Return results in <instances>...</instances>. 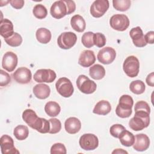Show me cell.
I'll use <instances>...</instances> for the list:
<instances>
[{"label": "cell", "instance_id": "obj_1", "mask_svg": "<svg viewBox=\"0 0 154 154\" xmlns=\"http://www.w3.org/2000/svg\"><path fill=\"white\" fill-rule=\"evenodd\" d=\"M23 121L31 128L40 133H49L50 123L49 120L44 118L38 117L34 111L31 109H26L22 113Z\"/></svg>", "mask_w": 154, "mask_h": 154}, {"label": "cell", "instance_id": "obj_2", "mask_svg": "<svg viewBox=\"0 0 154 154\" xmlns=\"http://www.w3.org/2000/svg\"><path fill=\"white\" fill-rule=\"evenodd\" d=\"M135 112L134 117L129 120V127L135 131H141L148 127L150 124V114L143 111Z\"/></svg>", "mask_w": 154, "mask_h": 154}, {"label": "cell", "instance_id": "obj_3", "mask_svg": "<svg viewBox=\"0 0 154 154\" xmlns=\"http://www.w3.org/2000/svg\"><path fill=\"white\" fill-rule=\"evenodd\" d=\"M134 100L132 97L128 94L122 95L119 99V103L116 109L117 116L120 118H128L132 114V108Z\"/></svg>", "mask_w": 154, "mask_h": 154}, {"label": "cell", "instance_id": "obj_4", "mask_svg": "<svg viewBox=\"0 0 154 154\" xmlns=\"http://www.w3.org/2000/svg\"><path fill=\"white\" fill-rule=\"evenodd\" d=\"M123 69L129 77H136L138 75L140 69V62L138 58L134 55L128 57L123 62Z\"/></svg>", "mask_w": 154, "mask_h": 154}, {"label": "cell", "instance_id": "obj_5", "mask_svg": "<svg viewBox=\"0 0 154 154\" xmlns=\"http://www.w3.org/2000/svg\"><path fill=\"white\" fill-rule=\"evenodd\" d=\"M76 85L82 93L87 94L93 93L97 88L96 84L84 75H80L78 77Z\"/></svg>", "mask_w": 154, "mask_h": 154}, {"label": "cell", "instance_id": "obj_6", "mask_svg": "<svg viewBox=\"0 0 154 154\" xmlns=\"http://www.w3.org/2000/svg\"><path fill=\"white\" fill-rule=\"evenodd\" d=\"M55 88L57 92L64 97H70L74 91L72 82L66 77L60 78L55 84Z\"/></svg>", "mask_w": 154, "mask_h": 154}, {"label": "cell", "instance_id": "obj_7", "mask_svg": "<svg viewBox=\"0 0 154 154\" xmlns=\"http://www.w3.org/2000/svg\"><path fill=\"white\" fill-rule=\"evenodd\" d=\"M109 24L112 29L119 31H123L128 28L129 20L125 14H117L111 17Z\"/></svg>", "mask_w": 154, "mask_h": 154}, {"label": "cell", "instance_id": "obj_8", "mask_svg": "<svg viewBox=\"0 0 154 154\" xmlns=\"http://www.w3.org/2000/svg\"><path fill=\"white\" fill-rule=\"evenodd\" d=\"M77 40L76 35L72 32H64L58 37L57 43L58 46L63 49L72 48Z\"/></svg>", "mask_w": 154, "mask_h": 154}, {"label": "cell", "instance_id": "obj_9", "mask_svg": "<svg viewBox=\"0 0 154 154\" xmlns=\"http://www.w3.org/2000/svg\"><path fill=\"white\" fill-rule=\"evenodd\" d=\"M80 147L85 150H93L99 146L98 138L93 134H84L79 138Z\"/></svg>", "mask_w": 154, "mask_h": 154}, {"label": "cell", "instance_id": "obj_10", "mask_svg": "<svg viewBox=\"0 0 154 154\" xmlns=\"http://www.w3.org/2000/svg\"><path fill=\"white\" fill-rule=\"evenodd\" d=\"M57 77L55 72L51 69H38L34 74V79L35 82L42 83H51L55 81Z\"/></svg>", "mask_w": 154, "mask_h": 154}, {"label": "cell", "instance_id": "obj_11", "mask_svg": "<svg viewBox=\"0 0 154 154\" xmlns=\"http://www.w3.org/2000/svg\"><path fill=\"white\" fill-rule=\"evenodd\" d=\"M109 4L108 0L94 1L90 7V13L94 17H102L108 10Z\"/></svg>", "mask_w": 154, "mask_h": 154}, {"label": "cell", "instance_id": "obj_12", "mask_svg": "<svg viewBox=\"0 0 154 154\" xmlns=\"http://www.w3.org/2000/svg\"><path fill=\"white\" fill-rule=\"evenodd\" d=\"M116 57V52L111 47L106 46L101 49L97 55V60L103 64H109L114 61Z\"/></svg>", "mask_w": 154, "mask_h": 154}, {"label": "cell", "instance_id": "obj_13", "mask_svg": "<svg viewBox=\"0 0 154 154\" xmlns=\"http://www.w3.org/2000/svg\"><path fill=\"white\" fill-rule=\"evenodd\" d=\"M51 16L57 19L63 18L68 14L67 7L64 0L55 1L52 5L50 9Z\"/></svg>", "mask_w": 154, "mask_h": 154}, {"label": "cell", "instance_id": "obj_14", "mask_svg": "<svg viewBox=\"0 0 154 154\" xmlns=\"http://www.w3.org/2000/svg\"><path fill=\"white\" fill-rule=\"evenodd\" d=\"M0 146L2 154L19 153L14 145L13 138L8 135H3L0 138Z\"/></svg>", "mask_w": 154, "mask_h": 154}, {"label": "cell", "instance_id": "obj_15", "mask_svg": "<svg viewBox=\"0 0 154 154\" xmlns=\"http://www.w3.org/2000/svg\"><path fill=\"white\" fill-rule=\"evenodd\" d=\"M12 76L16 82L22 84H28L32 78L31 70L25 67H20L18 68L13 73Z\"/></svg>", "mask_w": 154, "mask_h": 154}, {"label": "cell", "instance_id": "obj_16", "mask_svg": "<svg viewBox=\"0 0 154 154\" xmlns=\"http://www.w3.org/2000/svg\"><path fill=\"white\" fill-rule=\"evenodd\" d=\"M18 58L16 54L8 51L3 56L2 60V67L7 71L13 72L17 65Z\"/></svg>", "mask_w": 154, "mask_h": 154}, {"label": "cell", "instance_id": "obj_17", "mask_svg": "<svg viewBox=\"0 0 154 154\" xmlns=\"http://www.w3.org/2000/svg\"><path fill=\"white\" fill-rule=\"evenodd\" d=\"M129 35L135 46L142 48L147 45L144 38V35L140 26L132 28L129 32Z\"/></svg>", "mask_w": 154, "mask_h": 154}, {"label": "cell", "instance_id": "obj_18", "mask_svg": "<svg viewBox=\"0 0 154 154\" xmlns=\"http://www.w3.org/2000/svg\"><path fill=\"white\" fill-rule=\"evenodd\" d=\"M132 146L133 148L137 151H145L150 146L149 138L144 134H137L135 136V141Z\"/></svg>", "mask_w": 154, "mask_h": 154}, {"label": "cell", "instance_id": "obj_19", "mask_svg": "<svg viewBox=\"0 0 154 154\" xmlns=\"http://www.w3.org/2000/svg\"><path fill=\"white\" fill-rule=\"evenodd\" d=\"M96 61L94 53L91 50L83 51L79 57L78 64L84 67H88L93 65Z\"/></svg>", "mask_w": 154, "mask_h": 154}, {"label": "cell", "instance_id": "obj_20", "mask_svg": "<svg viewBox=\"0 0 154 154\" xmlns=\"http://www.w3.org/2000/svg\"><path fill=\"white\" fill-rule=\"evenodd\" d=\"M64 128L66 132L70 134H75L79 131L81 123L76 117H69L65 121Z\"/></svg>", "mask_w": 154, "mask_h": 154}, {"label": "cell", "instance_id": "obj_21", "mask_svg": "<svg viewBox=\"0 0 154 154\" xmlns=\"http://www.w3.org/2000/svg\"><path fill=\"white\" fill-rule=\"evenodd\" d=\"M13 23L8 19L1 20L0 22V34L5 38L11 37L14 34Z\"/></svg>", "mask_w": 154, "mask_h": 154}, {"label": "cell", "instance_id": "obj_22", "mask_svg": "<svg viewBox=\"0 0 154 154\" xmlns=\"http://www.w3.org/2000/svg\"><path fill=\"white\" fill-rule=\"evenodd\" d=\"M32 91L37 98L40 99H45L49 96L51 89L46 84H38L33 87Z\"/></svg>", "mask_w": 154, "mask_h": 154}, {"label": "cell", "instance_id": "obj_23", "mask_svg": "<svg viewBox=\"0 0 154 154\" xmlns=\"http://www.w3.org/2000/svg\"><path fill=\"white\" fill-rule=\"evenodd\" d=\"M111 110V106L109 102L105 100H102L99 101L94 108H93V112L98 115H106Z\"/></svg>", "mask_w": 154, "mask_h": 154}, {"label": "cell", "instance_id": "obj_24", "mask_svg": "<svg viewBox=\"0 0 154 154\" xmlns=\"http://www.w3.org/2000/svg\"><path fill=\"white\" fill-rule=\"evenodd\" d=\"M70 25L72 28L78 32L84 31L86 28V23L84 19L79 14L72 16L70 19Z\"/></svg>", "mask_w": 154, "mask_h": 154}, {"label": "cell", "instance_id": "obj_25", "mask_svg": "<svg viewBox=\"0 0 154 154\" xmlns=\"http://www.w3.org/2000/svg\"><path fill=\"white\" fill-rule=\"evenodd\" d=\"M35 36L38 42L42 44H47L51 41L52 35L49 29L45 28H40L36 31Z\"/></svg>", "mask_w": 154, "mask_h": 154}, {"label": "cell", "instance_id": "obj_26", "mask_svg": "<svg viewBox=\"0 0 154 154\" xmlns=\"http://www.w3.org/2000/svg\"><path fill=\"white\" fill-rule=\"evenodd\" d=\"M89 75L94 79L100 80L105 75V68L100 64H94L89 69Z\"/></svg>", "mask_w": 154, "mask_h": 154}, {"label": "cell", "instance_id": "obj_27", "mask_svg": "<svg viewBox=\"0 0 154 154\" xmlns=\"http://www.w3.org/2000/svg\"><path fill=\"white\" fill-rule=\"evenodd\" d=\"M119 138L121 144L126 147L132 146L135 141V136L132 133L126 129L122 132Z\"/></svg>", "mask_w": 154, "mask_h": 154}, {"label": "cell", "instance_id": "obj_28", "mask_svg": "<svg viewBox=\"0 0 154 154\" xmlns=\"http://www.w3.org/2000/svg\"><path fill=\"white\" fill-rule=\"evenodd\" d=\"M45 111L49 116L56 117L60 114L61 108L57 102L49 101L46 103L45 106Z\"/></svg>", "mask_w": 154, "mask_h": 154}, {"label": "cell", "instance_id": "obj_29", "mask_svg": "<svg viewBox=\"0 0 154 154\" xmlns=\"http://www.w3.org/2000/svg\"><path fill=\"white\" fill-rule=\"evenodd\" d=\"M13 134L18 140H24L28 137L29 130L27 126L20 125L14 129Z\"/></svg>", "mask_w": 154, "mask_h": 154}, {"label": "cell", "instance_id": "obj_30", "mask_svg": "<svg viewBox=\"0 0 154 154\" xmlns=\"http://www.w3.org/2000/svg\"><path fill=\"white\" fill-rule=\"evenodd\" d=\"M145 84L141 80H135L131 82L129 89L131 91L135 94H141L145 91Z\"/></svg>", "mask_w": 154, "mask_h": 154}, {"label": "cell", "instance_id": "obj_31", "mask_svg": "<svg viewBox=\"0 0 154 154\" xmlns=\"http://www.w3.org/2000/svg\"><path fill=\"white\" fill-rule=\"evenodd\" d=\"M130 0H113L112 5L114 8L120 11H125L131 7Z\"/></svg>", "mask_w": 154, "mask_h": 154}, {"label": "cell", "instance_id": "obj_32", "mask_svg": "<svg viewBox=\"0 0 154 154\" xmlns=\"http://www.w3.org/2000/svg\"><path fill=\"white\" fill-rule=\"evenodd\" d=\"M32 13L34 16L38 19H43L45 18L48 14L46 8L42 4L35 5L33 8Z\"/></svg>", "mask_w": 154, "mask_h": 154}, {"label": "cell", "instance_id": "obj_33", "mask_svg": "<svg viewBox=\"0 0 154 154\" xmlns=\"http://www.w3.org/2000/svg\"><path fill=\"white\" fill-rule=\"evenodd\" d=\"M4 40L8 45L12 47H17L21 45L22 42V38L19 34L14 32L11 37L5 38Z\"/></svg>", "mask_w": 154, "mask_h": 154}, {"label": "cell", "instance_id": "obj_34", "mask_svg": "<svg viewBox=\"0 0 154 154\" xmlns=\"http://www.w3.org/2000/svg\"><path fill=\"white\" fill-rule=\"evenodd\" d=\"M93 36L94 33L91 31L86 32H85L81 38V42L82 45L87 48H90L94 46V42H93Z\"/></svg>", "mask_w": 154, "mask_h": 154}, {"label": "cell", "instance_id": "obj_35", "mask_svg": "<svg viewBox=\"0 0 154 154\" xmlns=\"http://www.w3.org/2000/svg\"><path fill=\"white\" fill-rule=\"evenodd\" d=\"M50 123V129L49 131V134H54L59 132L61 129V122L56 119L52 118L49 120Z\"/></svg>", "mask_w": 154, "mask_h": 154}, {"label": "cell", "instance_id": "obj_36", "mask_svg": "<svg viewBox=\"0 0 154 154\" xmlns=\"http://www.w3.org/2000/svg\"><path fill=\"white\" fill-rule=\"evenodd\" d=\"M106 37L105 36L100 32L94 33L93 36V42L94 45H96L98 48H102L106 44Z\"/></svg>", "mask_w": 154, "mask_h": 154}, {"label": "cell", "instance_id": "obj_37", "mask_svg": "<svg viewBox=\"0 0 154 154\" xmlns=\"http://www.w3.org/2000/svg\"><path fill=\"white\" fill-rule=\"evenodd\" d=\"M125 129V128L123 125L120 124H114L111 126L109 132L112 137L119 138L122 132Z\"/></svg>", "mask_w": 154, "mask_h": 154}, {"label": "cell", "instance_id": "obj_38", "mask_svg": "<svg viewBox=\"0 0 154 154\" xmlns=\"http://www.w3.org/2000/svg\"><path fill=\"white\" fill-rule=\"evenodd\" d=\"M67 153L66 149L65 146L60 143H55L53 144L51 148V153L55 154V153H61V154H66Z\"/></svg>", "mask_w": 154, "mask_h": 154}, {"label": "cell", "instance_id": "obj_39", "mask_svg": "<svg viewBox=\"0 0 154 154\" xmlns=\"http://www.w3.org/2000/svg\"><path fill=\"white\" fill-rule=\"evenodd\" d=\"M134 110L135 111H143L148 112L149 114L150 113V108L149 104L143 100L138 101L135 103Z\"/></svg>", "mask_w": 154, "mask_h": 154}, {"label": "cell", "instance_id": "obj_40", "mask_svg": "<svg viewBox=\"0 0 154 154\" xmlns=\"http://www.w3.org/2000/svg\"><path fill=\"white\" fill-rule=\"evenodd\" d=\"M0 86H6L11 81V77L10 75L5 72L4 70H0Z\"/></svg>", "mask_w": 154, "mask_h": 154}, {"label": "cell", "instance_id": "obj_41", "mask_svg": "<svg viewBox=\"0 0 154 154\" xmlns=\"http://www.w3.org/2000/svg\"><path fill=\"white\" fill-rule=\"evenodd\" d=\"M64 1L67 7V10H68L67 14H70L73 13L76 10V5L75 2L73 1H70V0H64Z\"/></svg>", "mask_w": 154, "mask_h": 154}, {"label": "cell", "instance_id": "obj_42", "mask_svg": "<svg viewBox=\"0 0 154 154\" xmlns=\"http://www.w3.org/2000/svg\"><path fill=\"white\" fill-rule=\"evenodd\" d=\"M10 3L13 8L16 9H20L23 7L25 2L23 0H11L10 1Z\"/></svg>", "mask_w": 154, "mask_h": 154}, {"label": "cell", "instance_id": "obj_43", "mask_svg": "<svg viewBox=\"0 0 154 154\" xmlns=\"http://www.w3.org/2000/svg\"><path fill=\"white\" fill-rule=\"evenodd\" d=\"M144 38L147 44H153L154 42V32L151 31L147 32L144 35Z\"/></svg>", "mask_w": 154, "mask_h": 154}, {"label": "cell", "instance_id": "obj_44", "mask_svg": "<svg viewBox=\"0 0 154 154\" xmlns=\"http://www.w3.org/2000/svg\"><path fill=\"white\" fill-rule=\"evenodd\" d=\"M146 83L150 87L154 86V73L153 72H151L150 74H149L146 79Z\"/></svg>", "mask_w": 154, "mask_h": 154}, {"label": "cell", "instance_id": "obj_45", "mask_svg": "<svg viewBox=\"0 0 154 154\" xmlns=\"http://www.w3.org/2000/svg\"><path fill=\"white\" fill-rule=\"evenodd\" d=\"M112 153H128V152L122 149H116L112 152Z\"/></svg>", "mask_w": 154, "mask_h": 154}]
</instances>
